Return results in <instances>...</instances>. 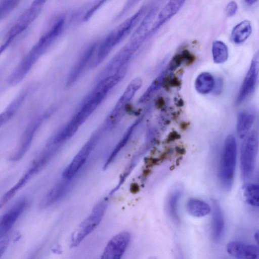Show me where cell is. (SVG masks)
Returning a JSON list of instances; mask_svg holds the SVG:
<instances>
[{"instance_id":"cell-1","label":"cell","mask_w":259,"mask_h":259,"mask_svg":"<svg viewBox=\"0 0 259 259\" xmlns=\"http://www.w3.org/2000/svg\"><path fill=\"white\" fill-rule=\"evenodd\" d=\"M236 159V141L233 135H229L224 144L219 168L221 183L227 190H230L233 184Z\"/></svg>"},{"instance_id":"cell-2","label":"cell","mask_w":259,"mask_h":259,"mask_svg":"<svg viewBox=\"0 0 259 259\" xmlns=\"http://www.w3.org/2000/svg\"><path fill=\"white\" fill-rule=\"evenodd\" d=\"M108 205V199L100 200L93 208L91 212L77 227L71 234L70 247H75L91 233L100 224Z\"/></svg>"},{"instance_id":"cell-3","label":"cell","mask_w":259,"mask_h":259,"mask_svg":"<svg viewBox=\"0 0 259 259\" xmlns=\"http://www.w3.org/2000/svg\"><path fill=\"white\" fill-rule=\"evenodd\" d=\"M258 136L255 131L249 132L244 138L240 151V168L242 178L249 180L252 176L258 149Z\"/></svg>"},{"instance_id":"cell-4","label":"cell","mask_w":259,"mask_h":259,"mask_svg":"<svg viewBox=\"0 0 259 259\" xmlns=\"http://www.w3.org/2000/svg\"><path fill=\"white\" fill-rule=\"evenodd\" d=\"M147 10L146 7L141 8L133 16L110 32L100 47L99 56H105L115 45L128 35L144 15Z\"/></svg>"},{"instance_id":"cell-5","label":"cell","mask_w":259,"mask_h":259,"mask_svg":"<svg viewBox=\"0 0 259 259\" xmlns=\"http://www.w3.org/2000/svg\"><path fill=\"white\" fill-rule=\"evenodd\" d=\"M47 0H33L8 31L5 40L10 42L25 31L38 17Z\"/></svg>"},{"instance_id":"cell-6","label":"cell","mask_w":259,"mask_h":259,"mask_svg":"<svg viewBox=\"0 0 259 259\" xmlns=\"http://www.w3.org/2000/svg\"><path fill=\"white\" fill-rule=\"evenodd\" d=\"M131 238V234L127 231H122L115 235L107 243L101 258H121L128 247Z\"/></svg>"},{"instance_id":"cell-7","label":"cell","mask_w":259,"mask_h":259,"mask_svg":"<svg viewBox=\"0 0 259 259\" xmlns=\"http://www.w3.org/2000/svg\"><path fill=\"white\" fill-rule=\"evenodd\" d=\"M258 54L256 53L251 61L240 89L236 100L237 104H239L244 102L254 91L258 78Z\"/></svg>"},{"instance_id":"cell-8","label":"cell","mask_w":259,"mask_h":259,"mask_svg":"<svg viewBox=\"0 0 259 259\" xmlns=\"http://www.w3.org/2000/svg\"><path fill=\"white\" fill-rule=\"evenodd\" d=\"M63 179V180L56 184L45 195L40 202V207H48L67 195L71 189L72 179Z\"/></svg>"},{"instance_id":"cell-9","label":"cell","mask_w":259,"mask_h":259,"mask_svg":"<svg viewBox=\"0 0 259 259\" xmlns=\"http://www.w3.org/2000/svg\"><path fill=\"white\" fill-rule=\"evenodd\" d=\"M186 0H169L159 12L149 34H154L164 23L174 16L182 8Z\"/></svg>"},{"instance_id":"cell-10","label":"cell","mask_w":259,"mask_h":259,"mask_svg":"<svg viewBox=\"0 0 259 259\" xmlns=\"http://www.w3.org/2000/svg\"><path fill=\"white\" fill-rule=\"evenodd\" d=\"M93 147V143L82 147L64 169L62 174L63 178L72 179L75 177L86 162Z\"/></svg>"},{"instance_id":"cell-11","label":"cell","mask_w":259,"mask_h":259,"mask_svg":"<svg viewBox=\"0 0 259 259\" xmlns=\"http://www.w3.org/2000/svg\"><path fill=\"white\" fill-rule=\"evenodd\" d=\"M27 201L23 199L16 203L0 218V240L11 230L18 218L25 210Z\"/></svg>"},{"instance_id":"cell-12","label":"cell","mask_w":259,"mask_h":259,"mask_svg":"<svg viewBox=\"0 0 259 259\" xmlns=\"http://www.w3.org/2000/svg\"><path fill=\"white\" fill-rule=\"evenodd\" d=\"M229 254L236 258L255 259L258 256V247L253 244H246L238 241L230 242L226 246Z\"/></svg>"},{"instance_id":"cell-13","label":"cell","mask_w":259,"mask_h":259,"mask_svg":"<svg viewBox=\"0 0 259 259\" xmlns=\"http://www.w3.org/2000/svg\"><path fill=\"white\" fill-rule=\"evenodd\" d=\"M40 123V119H37L29 124L21 138L17 150L10 158L12 161L19 160L27 152Z\"/></svg>"},{"instance_id":"cell-14","label":"cell","mask_w":259,"mask_h":259,"mask_svg":"<svg viewBox=\"0 0 259 259\" xmlns=\"http://www.w3.org/2000/svg\"><path fill=\"white\" fill-rule=\"evenodd\" d=\"M211 236L213 240L218 242L222 237L225 222L224 216L219 204L215 201L213 203V212L211 220Z\"/></svg>"},{"instance_id":"cell-15","label":"cell","mask_w":259,"mask_h":259,"mask_svg":"<svg viewBox=\"0 0 259 259\" xmlns=\"http://www.w3.org/2000/svg\"><path fill=\"white\" fill-rule=\"evenodd\" d=\"M254 118V113L250 110H245L239 113L237 121V133L240 138L244 139L249 133Z\"/></svg>"},{"instance_id":"cell-16","label":"cell","mask_w":259,"mask_h":259,"mask_svg":"<svg viewBox=\"0 0 259 259\" xmlns=\"http://www.w3.org/2000/svg\"><path fill=\"white\" fill-rule=\"evenodd\" d=\"M251 25L248 20H244L237 24L232 29L231 37L232 41L240 44L245 41L251 33Z\"/></svg>"},{"instance_id":"cell-17","label":"cell","mask_w":259,"mask_h":259,"mask_svg":"<svg viewBox=\"0 0 259 259\" xmlns=\"http://www.w3.org/2000/svg\"><path fill=\"white\" fill-rule=\"evenodd\" d=\"M188 212L196 217L207 215L211 211L210 205L206 202L195 198L190 199L186 204Z\"/></svg>"},{"instance_id":"cell-18","label":"cell","mask_w":259,"mask_h":259,"mask_svg":"<svg viewBox=\"0 0 259 259\" xmlns=\"http://www.w3.org/2000/svg\"><path fill=\"white\" fill-rule=\"evenodd\" d=\"M215 80L213 76L208 72H202L197 77L195 87L197 91L202 94L210 93L214 88Z\"/></svg>"},{"instance_id":"cell-19","label":"cell","mask_w":259,"mask_h":259,"mask_svg":"<svg viewBox=\"0 0 259 259\" xmlns=\"http://www.w3.org/2000/svg\"><path fill=\"white\" fill-rule=\"evenodd\" d=\"M181 195L179 190H176L170 195L167 203V209L171 219L176 223H179L180 218L179 213L178 205Z\"/></svg>"},{"instance_id":"cell-20","label":"cell","mask_w":259,"mask_h":259,"mask_svg":"<svg viewBox=\"0 0 259 259\" xmlns=\"http://www.w3.org/2000/svg\"><path fill=\"white\" fill-rule=\"evenodd\" d=\"M242 193L246 202L254 207L259 205V187L253 183H247L242 187Z\"/></svg>"},{"instance_id":"cell-21","label":"cell","mask_w":259,"mask_h":259,"mask_svg":"<svg viewBox=\"0 0 259 259\" xmlns=\"http://www.w3.org/2000/svg\"><path fill=\"white\" fill-rule=\"evenodd\" d=\"M25 96L26 94L18 96L5 111L0 113V127L14 116L22 104Z\"/></svg>"},{"instance_id":"cell-22","label":"cell","mask_w":259,"mask_h":259,"mask_svg":"<svg viewBox=\"0 0 259 259\" xmlns=\"http://www.w3.org/2000/svg\"><path fill=\"white\" fill-rule=\"evenodd\" d=\"M212 55L216 63L225 62L228 57V50L226 45L221 40L214 41L212 45Z\"/></svg>"},{"instance_id":"cell-23","label":"cell","mask_w":259,"mask_h":259,"mask_svg":"<svg viewBox=\"0 0 259 259\" xmlns=\"http://www.w3.org/2000/svg\"><path fill=\"white\" fill-rule=\"evenodd\" d=\"M27 181L22 177L16 184L6 192L0 199V208L5 205L15 195L19 189L24 186Z\"/></svg>"},{"instance_id":"cell-24","label":"cell","mask_w":259,"mask_h":259,"mask_svg":"<svg viewBox=\"0 0 259 259\" xmlns=\"http://www.w3.org/2000/svg\"><path fill=\"white\" fill-rule=\"evenodd\" d=\"M141 85L142 80L140 78H136L133 80L122 95L120 100L121 104L126 103L130 100Z\"/></svg>"},{"instance_id":"cell-25","label":"cell","mask_w":259,"mask_h":259,"mask_svg":"<svg viewBox=\"0 0 259 259\" xmlns=\"http://www.w3.org/2000/svg\"><path fill=\"white\" fill-rule=\"evenodd\" d=\"M20 0H1L0 20L12 11Z\"/></svg>"},{"instance_id":"cell-26","label":"cell","mask_w":259,"mask_h":259,"mask_svg":"<svg viewBox=\"0 0 259 259\" xmlns=\"http://www.w3.org/2000/svg\"><path fill=\"white\" fill-rule=\"evenodd\" d=\"M238 6L234 1L230 2L225 8V13L228 17L233 16L237 12Z\"/></svg>"},{"instance_id":"cell-27","label":"cell","mask_w":259,"mask_h":259,"mask_svg":"<svg viewBox=\"0 0 259 259\" xmlns=\"http://www.w3.org/2000/svg\"><path fill=\"white\" fill-rule=\"evenodd\" d=\"M9 242V238L6 236L0 240V257H1L7 249Z\"/></svg>"},{"instance_id":"cell-28","label":"cell","mask_w":259,"mask_h":259,"mask_svg":"<svg viewBox=\"0 0 259 259\" xmlns=\"http://www.w3.org/2000/svg\"><path fill=\"white\" fill-rule=\"evenodd\" d=\"M140 0H129L124 7L123 10L119 14L122 16L125 13L127 12L131 7H132L135 4L138 3Z\"/></svg>"},{"instance_id":"cell-29","label":"cell","mask_w":259,"mask_h":259,"mask_svg":"<svg viewBox=\"0 0 259 259\" xmlns=\"http://www.w3.org/2000/svg\"><path fill=\"white\" fill-rule=\"evenodd\" d=\"M245 3L248 5H252L255 4L258 0H244Z\"/></svg>"},{"instance_id":"cell-30","label":"cell","mask_w":259,"mask_h":259,"mask_svg":"<svg viewBox=\"0 0 259 259\" xmlns=\"http://www.w3.org/2000/svg\"><path fill=\"white\" fill-rule=\"evenodd\" d=\"M254 238L255 239L256 241H257V240H258V233L257 232L255 233V234H254Z\"/></svg>"}]
</instances>
